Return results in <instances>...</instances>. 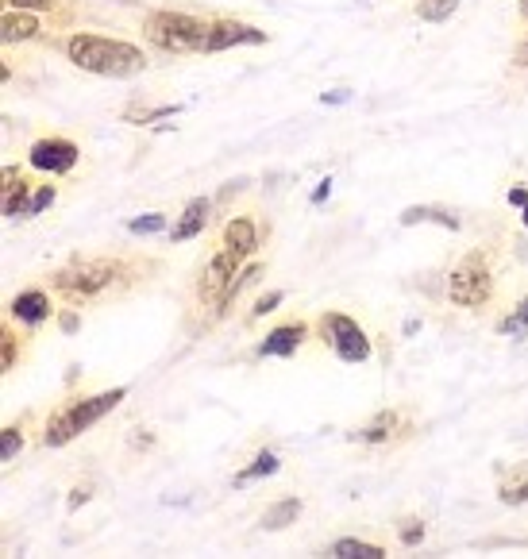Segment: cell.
I'll return each instance as SVG.
<instances>
[{
	"label": "cell",
	"mask_w": 528,
	"mask_h": 559,
	"mask_svg": "<svg viewBox=\"0 0 528 559\" xmlns=\"http://www.w3.org/2000/svg\"><path fill=\"white\" fill-rule=\"evenodd\" d=\"M162 263L143 255H78L66 267L47 274V290L58 293L66 305H108L120 297H132L139 286H147Z\"/></svg>",
	"instance_id": "1"
},
{
	"label": "cell",
	"mask_w": 528,
	"mask_h": 559,
	"mask_svg": "<svg viewBox=\"0 0 528 559\" xmlns=\"http://www.w3.org/2000/svg\"><path fill=\"white\" fill-rule=\"evenodd\" d=\"M66 58L97 78H135L151 66L147 51H139L135 43L124 39H108V35H93V31H74L66 39Z\"/></svg>",
	"instance_id": "2"
},
{
	"label": "cell",
	"mask_w": 528,
	"mask_h": 559,
	"mask_svg": "<svg viewBox=\"0 0 528 559\" xmlns=\"http://www.w3.org/2000/svg\"><path fill=\"white\" fill-rule=\"evenodd\" d=\"M124 398H128L124 386H112V390H101V394H85V398H66L58 409H51V417L43 425V448L74 444L81 432H89L97 421H105Z\"/></svg>",
	"instance_id": "3"
},
{
	"label": "cell",
	"mask_w": 528,
	"mask_h": 559,
	"mask_svg": "<svg viewBox=\"0 0 528 559\" xmlns=\"http://www.w3.org/2000/svg\"><path fill=\"white\" fill-rule=\"evenodd\" d=\"M209 24L201 16H185V12H147L143 16V39L166 54H205L209 43Z\"/></svg>",
	"instance_id": "4"
},
{
	"label": "cell",
	"mask_w": 528,
	"mask_h": 559,
	"mask_svg": "<svg viewBox=\"0 0 528 559\" xmlns=\"http://www.w3.org/2000/svg\"><path fill=\"white\" fill-rule=\"evenodd\" d=\"M448 301L455 309H486L494 301V267H490V251L475 247L467 251L448 278Z\"/></svg>",
	"instance_id": "5"
},
{
	"label": "cell",
	"mask_w": 528,
	"mask_h": 559,
	"mask_svg": "<svg viewBox=\"0 0 528 559\" xmlns=\"http://www.w3.org/2000/svg\"><path fill=\"white\" fill-rule=\"evenodd\" d=\"M313 332H317V340L340 363H367L370 355H374V344H370V336L363 332V324L344 313V309H324L313 324Z\"/></svg>",
	"instance_id": "6"
},
{
	"label": "cell",
	"mask_w": 528,
	"mask_h": 559,
	"mask_svg": "<svg viewBox=\"0 0 528 559\" xmlns=\"http://www.w3.org/2000/svg\"><path fill=\"white\" fill-rule=\"evenodd\" d=\"M243 263H247V259L236 255V251H228V247H216L209 255V263L197 274V301H201L209 313L220 305V297L228 293V286H232V278L243 270Z\"/></svg>",
	"instance_id": "7"
},
{
	"label": "cell",
	"mask_w": 528,
	"mask_h": 559,
	"mask_svg": "<svg viewBox=\"0 0 528 559\" xmlns=\"http://www.w3.org/2000/svg\"><path fill=\"white\" fill-rule=\"evenodd\" d=\"M81 162V147L66 135H43L27 147V166L39 174H70Z\"/></svg>",
	"instance_id": "8"
},
{
	"label": "cell",
	"mask_w": 528,
	"mask_h": 559,
	"mask_svg": "<svg viewBox=\"0 0 528 559\" xmlns=\"http://www.w3.org/2000/svg\"><path fill=\"white\" fill-rule=\"evenodd\" d=\"M270 43V31L255 24H243L236 16H220L209 24V43H205V54H220L232 51V47H266Z\"/></svg>",
	"instance_id": "9"
},
{
	"label": "cell",
	"mask_w": 528,
	"mask_h": 559,
	"mask_svg": "<svg viewBox=\"0 0 528 559\" xmlns=\"http://www.w3.org/2000/svg\"><path fill=\"white\" fill-rule=\"evenodd\" d=\"M405 432H409L405 409H382V413L370 417L367 425L355 428L351 440H355V444H370V448H390L397 440H405Z\"/></svg>",
	"instance_id": "10"
},
{
	"label": "cell",
	"mask_w": 528,
	"mask_h": 559,
	"mask_svg": "<svg viewBox=\"0 0 528 559\" xmlns=\"http://www.w3.org/2000/svg\"><path fill=\"white\" fill-rule=\"evenodd\" d=\"M309 336H313V328L305 320H286V324L266 332L263 344L255 347V355L259 359H290V355H297L301 347L309 344Z\"/></svg>",
	"instance_id": "11"
},
{
	"label": "cell",
	"mask_w": 528,
	"mask_h": 559,
	"mask_svg": "<svg viewBox=\"0 0 528 559\" xmlns=\"http://www.w3.org/2000/svg\"><path fill=\"white\" fill-rule=\"evenodd\" d=\"M8 313L16 324H24L27 332H39L47 320L54 317V301H51V290H39V286H31V290H20L12 297V305H8Z\"/></svg>",
	"instance_id": "12"
},
{
	"label": "cell",
	"mask_w": 528,
	"mask_h": 559,
	"mask_svg": "<svg viewBox=\"0 0 528 559\" xmlns=\"http://www.w3.org/2000/svg\"><path fill=\"white\" fill-rule=\"evenodd\" d=\"M0 186H4V216L20 220L39 182H35V178H27V170H20V166H4V174H0Z\"/></svg>",
	"instance_id": "13"
},
{
	"label": "cell",
	"mask_w": 528,
	"mask_h": 559,
	"mask_svg": "<svg viewBox=\"0 0 528 559\" xmlns=\"http://www.w3.org/2000/svg\"><path fill=\"white\" fill-rule=\"evenodd\" d=\"M224 247L228 251H236L243 259H251L255 251H259V243H263V228H259V220L255 216H232L228 224H224Z\"/></svg>",
	"instance_id": "14"
},
{
	"label": "cell",
	"mask_w": 528,
	"mask_h": 559,
	"mask_svg": "<svg viewBox=\"0 0 528 559\" xmlns=\"http://www.w3.org/2000/svg\"><path fill=\"white\" fill-rule=\"evenodd\" d=\"M47 27L39 20V12H24V8H8L4 12V20H0V35H4V43L12 47V43H31V39H39Z\"/></svg>",
	"instance_id": "15"
},
{
	"label": "cell",
	"mask_w": 528,
	"mask_h": 559,
	"mask_svg": "<svg viewBox=\"0 0 528 559\" xmlns=\"http://www.w3.org/2000/svg\"><path fill=\"white\" fill-rule=\"evenodd\" d=\"M498 502L502 506H528V459L498 467Z\"/></svg>",
	"instance_id": "16"
},
{
	"label": "cell",
	"mask_w": 528,
	"mask_h": 559,
	"mask_svg": "<svg viewBox=\"0 0 528 559\" xmlns=\"http://www.w3.org/2000/svg\"><path fill=\"white\" fill-rule=\"evenodd\" d=\"M209 213H212V197H193L182 209V216L174 220L170 243H185V240H193V236H201V228L209 224Z\"/></svg>",
	"instance_id": "17"
},
{
	"label": "cell",
	"mask_w": 528,
	"mask_h": 559,
	"mask_svg": "<svg viewBox=\"0 0 528 559\" xmlns=\"http://www.w3.org/2000/svg\"><path fill=\"white\" fill-rule=\"evenodd\" d=\"M263 270H266L263 263H243V270H239L236 278H232L228 293L220 297V305L212 309V320H224V317H228V313H232V305H236L239 297H243V290H247V286H255V282L263 278Z\"/></svg>",
	"instance_id": "18"
},
{
	"label": "cell",
	"mask_w": 528,
	"mask_h": 559,
	"mask_svg": "<svg viewBox=\"0 0 528 559\" xmlns=\"http://www.w3.org/2000/svg\"><path fill=\"white\" fill-rule=\"evenodd\" d=\"M301 513H305V502H301V498H282V502L266 506L263 529H266V533H282V529L297 525V517H301Z\"/></svg>",
	"instance_id": "19"
},
{
	"label": "cell",
	"mask_w": 528,
	"mask_h": 559,
	"mask_svg": "<svg viewBox=\"0 0 528 559\" xmlns=\"http://www.w3.org/2000/svg\"><path fill=\"white\" fill-rule=\"evenodd\" d=\"M278 471H282V455L274 452V448H259L255 459L236 475V486H247V482H255V479H270V475H278Z\"/></svg>",
	"instance_id": "20"
},
{
	"label": "cell",
	"mask_w": 528,
	"mask_h": 559,
	"mask_svg": "<svg viewBox=\"0 0 528 559\" xmlns=\"http://www.w3.org/2000/svg\"><path fill=\"white\" fill-rule=\"evenodd\" d=\"M128 124H139V128H151L159 120H170V116H182V105H128L120 112Z\"/></svg>",
	"instance_id": "21"
},
{
	"label": "cell",
	"mask_w": 528,
	"mask_h": 559,
	"mask_svg": "<svg viewBox=\"0 0 528 559\" xmlns=\"http://www.w3.org/2000/svg\"><path fill=\"white\" fill-rule=\"evenodd\" d=\"M328 556H347V559H382L386 556V544H370V540H355L344 536L336 544H328Z\"/></svg>",
	"instance_id": "22"
},
{
	"label": "cell",
	"mask_w": 528,
	"mask_h": 559,
	"mask_svg": "<svg viewBox=\"0 0 528 559\" xmlns=\"http://www.w3.org/2000/svg\"><path fill=\"white\" fill-rule=\"evenodd\" d=\"M20 355H24V336L12 324H0V371H16Z\"/></svg>",
	"instance_id": "23"
},
{
	"label": "cell",
	"mask_w": 528,
	"mask_h": 559,
	"mask_svg": "<svg viewBox=\"0 0 528 559\" xmlns=\"http://www.w3.org/2000/svg\"><path fill=\"white\" fill-rule=\"evenodd\" d=\"M397 540L405 544V548H421L424 540H428V521L417 517V513H405V517H397Z\"/></svg>",
	"instance_id": "24"
},
{
	"label": "cell",
	"mask_w": 528,
	"mask_h": 559,
	"mask_svg": "<svg viewBox=\"0 0 528 559\" xmlns=\"http://www.w3.org/2000/svg\"><path fill=\"white\" fill-rule=\"evenodd\" d=\"M421 220H440L448 232H459V220L448 209H436V205H413V209L401 213V224H421Z\"/></svg>",
	"instance_id": "25"
},
{
	"label": "cell",
	"mask_w": 528,
	"mask_h": 559,
	"mask_svg": "<svg viewBox=\"0 0 528 559\" xmlns=\"http://www.w3.org/2000/svg\"><path fill=\"white\" fill-rule=\"evenodd\" d=\"M24 440H27L24 421H12V425L0 428V459H4V463H12L16 455L24 452Z\"/></svg>",
	"instance_id": "26"
},
{
	"label": "cell",
	"mask_w": 528,
	"mask_h": 559,
	"mask_svg": "<svg viewBox=\"0 0 528 559\" xmlns=\"http://www.w3.org/2000/svg\"><path fill=\"white\" fill-rule=\"evenodd\" d=\"M463 0H417V16L424 24H444Z\"/></svg>",
	"instance_id": "27"
},
{
	"label": "cell",
	"mask_w": 528,
	"mask_h": 559,
	"mask_svg": "<svg viewBox=\"0 0 528 559\" xmlns=\"http://www.w3.org/2000/svg\"><path fill=\"white\" fill-rule=\"evenodd\" d=\"M166 216L162 213H143L135 216V220H128V236H139V240H147V236H162L166 232Z\"/></svg>",
	"instance_id": "28"
},
{
	"label": "cell",
	"mask_w": 528,
	"mask_h": 559,
	"mask_svg": "<svg viewBox=\"0 0 528 559\" xmlns=\"http://www.w3.org/2000/svg\"><path fill=\"white\" fill-rule=\"evenodd\" d=\"M528 328V297L509 313L505 320H498V336H517V332H525Z\"/></svg>",
	"instance_id": "29"
},
{
	"label": "cell",
	"mask_w": 528,
	"mask_h": 559,
	"mask_svg": "<svg viewBox=\"0 0 528 559\" xmlns=\"http://www.w3.org/2000/svg\"><path fill=\"white\" fill-rule=\"evenodd\" d=\"M8 8H24V12H62V8H70V0H4Z\"/></svg>",
	"instance_id": "30"
},
{
	"label": "cell",
	"mask_w": 528,
	"mask_h": 559,
	"mask_svg": "<svg viewBox=\"0 0 528 559\" xmlns=\"http://www.w3.org/2000/svg\"><path fill=\"white\" fill-rule=\"evenodd\" d=\"M54 205V186H35V193H31V201H27V209H24V216H39V213H47Z\"/></svg>",
	"instance_id": "31"
},
{
	"label": "cell",
	"mask_w": 528,
	"mask_h": 559,
	"mask_svg": "<svg viewBox=\"0 0 528 559\" xmlns=\"http://www.w3.org/2000/svg\"><path fill=\"white\" fill-rule=\"evenodd\" d=\"M282 301H286V293H282V290H266L263 297L251 305V317H270V313H274Z\"/></svg>",
	"instance_id": "32"
},
{
	"label": "cell",
	"mask_w": 528,
	"mask_h": 559,
	"mask_svg": "<svg viewBox=\"0 0 528 559\" xmlns=\"http://www.w3.org/2000/svg\"><path fill=\"white\" fill-rule=\"evenodd\" d=\"M89 502H93V486H89V482H81V486H74V494H70L66 509H70V513H78V509L89 506Z\"/></svg>",
	"instance_id": "33"
},
{
	"label": "cell",
	"mask_w": 528,
	"mask_h": 559,
	"mask_svg": "<svg viewBox=\"0 0 528 559\" xmlns=\"http://www.w3.org/2000/svg\"><path fill=\"white\" fill-rule=\"evenodd\" d=\"M58 328H62V332H78L81 328V317H78V309H74V305L58 313Z\"/></svg>",
	"instance_id": "34"
},
{
	"label": "cell",
	"mask_w": 528,
	"mask_h": 559,
	"mask_svg": "<svg viewBox=\"0 0 528 559\" xmlns=\"http://www.w3.org/2000/svg\"><path fill=\"white\" fill-rule=\"evenodd\" d=\"M513 66H517V70H528V27H525V35L517 39V47H513Z\"/></svg>",
	"instance_id": "35"
},
{
	"label": "cell",
	"mask_w": 528,
	"mask_h": 559,
	"mask_svg": "<svg viewBox=\"0 0 528 559\" xmlns=\"http://www.w3.org/2000/svg\"><path fill=\"white\" fill-rule=\"evenodd\" d=\"M505 201H509L513 209H521V205L528 201V186H513L509 193H505Z\"/></svg>",
	"instance_id": "36"
},
{
	"label": "cell",
	"mask_w": 528,
	"mask_h": 559,
	"mask_svg": "<svg viewBox=\"0 0 528 559\" xmlns=\"http://www.w3.org/2000/svg\"><path fill=\"white\" fill-rule=\"evenodd\" d=\"M340 101H347V93H340V89L336 93H324V105H340Z\"/></svg>",
	"instance_id": "37"
},
{
	"label": "cell",
	"mask_w": 528,
	"mask_h": 559,
	"mask_svg": "<svg viewBox=\"0 0 528 559\" xmlns=\"http://www.w3.org/2000/svg\"><path fill=\"white\" fill-rule=\"evenodd\" d=\"M328 189H332V182L324 178V182H320V189H317V193H313V201H317V205H320V201H324V197H328Z\"/></svg>",
	"instance_id": "38"
},
{
	"label": "cell",
	"mask_w": 528,
	"mask_h": 559,
	"mask_svg": "<svg viewBox=\"0 0 528 559\" xmlns=\"http://www.w3.org/2000/svg\"><path fill=\"white\" fill-rule=\"evenodd\" d=\"M517 16L525 20V27H528V0H517Z\"/></svg>",
	"instance_id": "39"
},
{
	"label": "cell",
	"mask_w": 528,
	"mask_h": 559,
	"mask_svg": "<svg viewBox=\"0 0 528 559\" xmlns=\"http://www.w3.org/2000/svg\"><path fill=\"white\" fill-rule=\"evenodd\" d=\"M521 220H525V228H528V201L521 205Z\"/></svg>",
	"instance_id": "40"
}]
</instances>
